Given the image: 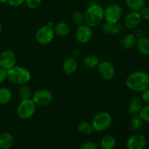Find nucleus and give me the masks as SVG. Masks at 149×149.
<instances>
[{
    "instance_id": "27",
    "label": "nucleus",
    "mask_w": 149,
    "mask_h": 149,
    "mask_svg": "<svg viewBox=\"0 0 149 149\" xmlns=\"http://www.w3.org/2000/svg\"><path fill=\"white\" fill-rule=\"evenodd\" d=\"M72 21L78 26L84 24V23H85V20H84V14H83L81 12L76 11L75 13H73Z\"/></svg>"
},
{
    "instance_id": "19",
    "label": "nucleus",
    "mask_w": 149,
    "mask_h": 149,
    "mask_svg": "<svg viewBox=\"0 0 149 149\" xmlns=\"http://www.w3.org/2000/svg\"><path fill=\"white\" fill-rule=\"evenodd\" d=\"M53 30L55 34L58 35L60 36H65L69 33L70 28L66 23L61 21L54 25Z\"/></svg>"
},
{
    "instance_id": "8",
    "label": "nucleus",
    "mask_w": 149,
    "mask_h": 149,
    "mask_svg": "<svg viewBox=\"0 0 149 149\" xmlns=\"http://www.w3.org/2000/svg\"><path fill=\"white\" fill-rule=\"evenodd\" d=\"M54 36H55V32H54L53 27L47 24L38 29L35 37L38 43L42 45H46L52 42Z\"/></svg>"
},
{
    "instance_id": "14",
    "label": "nucleus",
    "mask_w": 149,
    "mask_h": 149,
    "mask_svg": "<svg viewBox=\"0 0 149 149\" xmlns=\"http://www.w3.org/2000/svg\"><path fill=\"white\" fill-rule=\"evenodd\" d=\"M143 100L138 97H133L130 99L128 104V111L131 115H138L143 107Z\"/></svg>"
},
{
    "instance_id": "18",
    "label": "nucleus",
    "mask_w": 149,
    "mask_h": 149,
    "mask_svg": "<svg viewBox=\"0 0 149 149\" xmlns=\"http://www.w3.org/2000/svg\"><path fill=\"white\" fill-rule=\"evenodd\" d=\"M137 49L143 55H149V39L146 37H139L137 39L135 44Z\"/></svg>"
},
{
    "instance_id": "28",
    "label": "nucleus",
    "mask_w": 149,
    "mask_h": 149,
    "mask_svg": "<svg viewBox=\"0 0 149 149\" xmlns=\"http://www.w3.org/2000/svg\"><path fill=\"white\" fill-rule=\"evenodd\" d=\"M138 115L144 122L149 123V105L146 104V106H143Z\"/></svg>"
},
{
    "instance_id": "5",
    "label": "nucleus",
    "mask_w": 149,
    "mask_h": 149,
    "mask_svg": "<svg viewBox=\"0 0 149 149\" xmlns=\"http://www.w3.org/2000/svg\"><path fill=\"white\" fill-rule=\"evenodd\" d=\"M36 105L31 98L21 100L17 108V115L22 119H30L36 111Z\"/></svg>"
},
{
    "instance_id": "9",
    "label": "nucleus",
    "mask_w": 149,
    "mask_h": 149,
    "mask_svg": "<svg viewBox=\"0 0 149 149\" xmlns=\"http://www.w3.org/2000/svg\"><path fill=\"white\" fill-rule=\"evenodd\" d=\"M97 68L99 74L104 80L110 81L114 78L116 70L113 64L109 61H100Z\"/></svg>"
},
{
    "instance_id": "20",
    "label": "nucleus",
    "mask_w": 149,
    "mask_h": 149,
    "mask_svg": "<svg viewBox=\"0 0 149 149\" xmlns=\"http://www.w3.org/2000/svg\"><path fill=\"white\" fill-rule=\"evenodd\" d=\"M100 63V59L95 55H88L84 58L83 64L87 68H97Z\"/></svg>"
},
{
    "instance_id": "6",
    "label": "nucleus",
    "mask_w": 149,
    "mask_h": 149,
    "mask_svg": "<svg viewBox=\"0 0 149 149\" xmlns=\"http://www.w3.org/2000/svg\"><path fill=\"white\" fill-rule=\"evenodd\" d=\"M123 14L122 7L118 4H111L104 10V19L110 23H118Z\"/></svg>"
},
{
    "instance_id": "12",
    "label": "nucleus",
    "mask_w": 149,
    "mask_h": 149,
    "mask_svg": "<svg viewBox=\"0 0 149 149\" xmlns=\"http://www.w3.org/2000/svg\"><path fill=\"white\" fill-rule=\"evenodd\" d=\"M141 18L139 12L132 11L128 13L125 18V26L129 29H135L141 24Z\"/></svg>"
},
{
    "instance_id": "36",
    "label": "nucleus",
    "mask_w": 149,
    "mask_h": 149,
    "mask_svg": "<svg viewBox=\"0 0 149 149\" xmlns=\"http://www.w3.org/2000/svg\"><path fill=\"white\" fill-rule=\"evenodd\" d=\"M4 2H7V0H0V4H1V3H4Z\"/></svg>"
},
{
    "instance_id": "33",
    "label": "nucleus",
    "mask_w": 149,
    "mask_h": 149,
    "mask_svg": "<svg viewBox=\"0 0 149 149\" xmlns=\"http://www.w3.org/2000/svg\"><path fill=\"white\" fill-rule=\"evenodd\" d=\"M141 100L143 102L149 105V87L142 92L141 93Z\"/></svg>"
},
{
    "instance_id": "35",
    "label": "nucleus",
    "mask_w": 149,
    "mask_h": 149,
    "mask_svg": "<svg viewBox=\"0 0 149 149\" xmlns=\"http://www.w3.org/2000/svg\"><path fill=\"white\" fill-rule=\"evenodd\" d=\"M7 79V71L0 67V83H2Z\"/></svg>"
},
{
    "instance_id": "26",
    "label": "nucleus",
    "mask_w": 149,
    "mask_h": 149,
    "mask_svg": "<svg viewBox=\"0 0 149 149\" xmlns=\"http://www.w3.org/2000/svg\"><path fill=\"white\" fill-rule=\"evenodd\" d=\"M18 95L21 100H26V99L31 98L33 94L30 87L26 86V84H23L19 88Z\"/></svg>"
},
{
    "instance_id": "15",
    "label": "nucleus",
    "mask_w": 149,
    "mask_h": 149,
    "mask_svg": "<svg viewBox=\"0 0 149 149\" xmlns=\"http://www.w3.org/2000/svg\"><path fill=\"white\" fill-rule=\"evenodd\" d=\"M13 143V136L10 132H4L0 134V149L11 148Z\"/></svg>"
},
{
    "instance_id": "22",
    "label": "nucleus",
    "mask_w": 149,
    "mask_h": 149,
    "mask_svg": "<svg viewBox=\"0 0 149 149\" xmlns=\"http://www.w3.org/2000/svg\"><path fill=\"white\" fill-rule=\"evenodd\" d=\"M13 94L11 90L7 87L0 88V104L4 105L8 103L12 100Z\"/></svg>"
},
{
    "instance_id": "7",
    "label": "nucleus",
    "mask_w": 149,
    "mask_h": 149,
    "mask_svg": "<svg viewBox=\"0 0 149 149\" xmlns=\"http://www.w3.org/2000/svg\"><path fill=\"white\" fill-rule=\"evenodd\" d=\"M31 99L36 106H46L52 103L53 95L47 89H39L33 93Z\"/></svg>"
},
{
    "instance_id": "34",
    "label": "nucleus",
    "mask_w": 149,
    "mask_h": 149,
    "mask_svg": "<svg viewBox=\"0 0 149 149\" xmlns=\"http://www.w3.org/2000/svg\"><path fill=\"white\" fill-rule=\"evenodd\" d=\"M7 2L12 7H20L25 2V0H7Z\"/></svg>"
},
{
    "instance_id": "21",
    "label": "nucleus",
    "mask_w": 149,
    "mask_h": 149,
    "mask_svg": "<svg viewBox=\"0 0 149 149\" xmlns=\"http://www.w3.org/2000/svg\"><path fill=\"white\" fill-rule=\"evenodd\" d=\"M116 144V139L112 135H106L100 141V146L103 149H113Z\"/></svg>"
},
{
    "instance_id": "37",
    "label": "nucleus",
    "mask_w": 149,
    "mask_h": 149,
    "mask_svg": "<svg viewBox=\"0 0 149 149\" xmlns=\"http://www.w3.org/2000/svg\"><path fill=\"white\" fill-rule=\"evenodd\" d=\"M1 31H2V27H1V23H0V34H1Z\"/></svg>"
},
{
    "instance_id": "32",
    "label": "nucleus",
    "mask_w": 149,
    "mask_h": 149,
    "mask_svg": "<svg viewBox=\"0 0 149 149\" xmlns=\"http://www.w3.org/2000/svg\"><path fill=\"white\" fill-rule=\"evenodd\" d=\"M79 149H97V146L94 142H86L81 146Z\"/></svg>"
},
{
    "instance_id": "25",
    "label": "nucleus",
    "mask_w": 149,
    "mask_h": 149,
    "mask_svg": "<svg viewBox=\"0 0 149 149\" xmlns=\"http://www.w3.org/2000/svg\"><path fill=\"white\" fill-rule=\"evenodd\" d=\"M143 123L144 122L139 115H134L130 121V127L134 131H140L143 127Z\"/></svg>"
},
{
    "instance_id": "17",
    "label": "nucleus",
    "mask_w": 149,
    "mask_h": 149,
    "mask_svg": "<svg viewBox=\"0 0 149 149\" xmlns=\"http://www.w3.org/2000/svg\"><path fill=\"white\" fill-rule=\"evenodd\" d=\"M78 64L74 58H69L65 60L63 63V70L67 74H72L77 71Z\"/></svg>"
},
{
    "instance_id": "30",
    "label": "nucleus",
    "mask_w": 149,
    "mask_h": 149,
    "mask_svg": "<svg viewBox=\"0 0 149 149\" xmlns=\"http://www.w3.org/2000/svg\"><path fill=\"white\" fill-rule=\"evenodd\" d=\"M114 24L106 22L103 26V31L106 33H113V31H114Z\"/></svg>"
},
{
    "instance_id": "29",
    "label": "nucleus",
    "mask_w": 149,
    "mask_h": 149,
    "mask_svg": "<svg viewBox=\"0 0 149 149\" xmlns=\"http://www.w3.org/2000/svg\"><path fill=\"white\" fill-rule=\"evenodd\" d=\"M42 0H25V4L29 8L36 9L42 4Z\"/></svg>"
},
{
    "instance_id": "3",
    "label": "nucleus",
    "mask_w": 149,
    "mask_h": 149,
    "mask_svg": "<svg viewBox=\"0 0 149 149\" xmlns=\"http://www.w3.org/2000/svg\"><path fill=\"white\" fill-rule=\"evenodd\" d=\"M31 78V72L24 67L15 65L7 70V79L13 84L23 85L29 82Z\"/></svg>"
},
{
    "instance_id": "23",
    "label": "nucleus",
    "mask_w": 149,
    "mask_h": 149,
    "mask_svg": "<svg viewBox=\"0 0 149 149\" xmlns=\"http://www.w3.org/2000/svg\"><path fill=\"white\" fill-rule=\"evenodd\" d=\"M77 130H78V131L80 133L86 135H90L94 131V129H93V125H92L91 122H87V121L81 122L78 125Z\"/></svg>"
},
{
    "instance_id": "2",
    "label": "nucleus",
    "mask_w": 149,
    "mask_h": 149,
    "mask_svg": "<svg viewBox=\"0 0 149 149\" xmlns=\"http://www.w3.org/2000/svg\"><path fill=\"white\" fill-rule=\"evenodd\" d=\"M104 19V9L100 4L90 5L84 13V20L91 28L98 26Z\"/></svg>"
},
{
    "instance_id": "11",
    "label": "nucleus",
    "mask_w": 149,
    "mask_h": 149,
    "mask_svg": "<svg viewBox=\"0 0 149 149\" xmlns=\"http://www.w3.org/2000/svg\"><path fill=\"white\" fill-rule=\"evenodd\" d=\"M93 29L87 24L79 26L76 31V39L81 44H87L93 38Z\"/></svg>"
},
{
    "instance_id": "24",
    "label": "nucleus",
    "mask_w": 149,
    "mask_h": 149,
    "mask_svg": "<svg viewBox=\"0 0 149 149\" xmlns=\"http://www.w3.org/2000/svg\"><path fill=\"white\" fill-rule=\"evenodd\" d=\"M146 0H126L127 7L132 11L139 12L145 6Z\"/></svg>"
},
{
    "instance_id": "1",
    "label": "nucleus",
    "mask_w": 149,
    "mask_h": 149,
    "mask_svg": "<svg viewBox=\"0 0 149 149\" xmlns=\"http://www.w3.org/2000/svg\"><path fill=\"white\" fill-rule=\"evenodd\" d=\"M125 84L130 90L142 93L149 87V74L143 71L131 73L126 79Z\"/></svg>"
},
{
    "instance_id": "4",
    "label": "nucleus",
    "mask_w": 149,
    "mask_h": 149,
    "mask_svg": "<svg viewBox=\"0 0 149 149\" xmlns=\"http://www.w3.org/2000/svg\"><path fill=\"white\" fill-rule=\"evenodd\" d=\"M112 123V117L108 112L97 113L92 121L93 129L97 132H103L110 127Z\"/></svg>"
},
{
    "instance_id": "10",
    "label": "nucleus",
    "mask_w": 149,
    "mask_h": 149,
    "mask_svg": "<svg viewBox=\"0 0 149 149\" xmlns=\"http://www.w3.org/2000/svg\"><path fill=\"white\" fill-rule=\"evenodd\" d=\"M17 63L16 55L13 51H3L0 55V67L5 70H9L15 66Z\"/></svg>"
},
{
    "instance_id": "31",
    "label": "nucleus",
    "mask_w": 149,
    "mask_h": 149,
    "mask_svg": "<svg viewBox=\"0 0 149 149\" xmlns=\"http://www.w3.org/2000/svg\"><path fill=\"white\" fill-rule=\"evenodd\" d=\"M139 14L141 15V18L143 20H149V7H145L144 6L142 9L139 11Z\"/></svg>"
},
{
    "instance_id": "16",
    "label": "nucleus",
    "mask_w": 149,
    "mask_h": 149,
    "mask_svg": "<svg viewBox=\"0 0 149 149\" xmlns=\"http://www.w3.org/2000/svg\"><path fill=\"white\" fill-rule=\"evenodd\" d=\"M136 41L137 38L135 35L132 34V33H128V34L122 36L119 44L122 48L125 49H129L135 46Z\"/></svg>"
},
{
    "instance_id": "13",
    "label": "nucleus",
    "mask_w": 149,
    "mask_h": 149,
    "mask_svg": "<svg viewBox=\"0 0 149 149\" xmlns=\"http://www.w3.org/2000/svg\"><path fill=\"white\" fill-rule=\"evenodd\" d=\"M146 141L143 135L137 134L131 136L127 142V149H144Z\"/></svg>"
}]
</instances>
